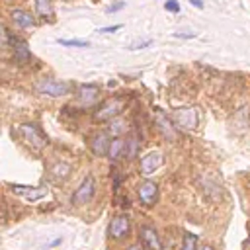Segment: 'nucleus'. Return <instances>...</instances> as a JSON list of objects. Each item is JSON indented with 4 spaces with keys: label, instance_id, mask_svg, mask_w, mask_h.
Masks as SVG:
<instances>
[{
    "label": "nucleus",
    "instance_id": "10",
    "mask_svg": "<svg viewBox=\"0 0 250 250\" xmlns=\"http://www.w3.org/2000/svg\"><path fill=\"white\" fill-rule=\"evenodd\" d=\"M162 152H158V150H152V152H148L146 156H143L141 158V172L145 174V176H150L160 164H162Z\"/></svg>",
    "mask_w": 250,
    "mask_h": 250
},
{
    "label": "nucleus",
    "instance_id": "7",
    "mask_svg": "<svg viewBox=\"0 0 250 250\" xmlns=\"http://www.w3.org/2000/svg\"><path fill=\"white\" fill-rule=\"evenodd\" d=\"M137 191H139L141 201H143L146 207L154 205V201H156V197H158V186H156V182H152V180H143V182L137 186Z\"/></svg>",
    "mask_w": 250,
    "mask_h": 250
},
{
    "label": "nucleus",
    "instance_id": "30",
    "mask_svg": "<svg viewBox=\"0 0 250 250\" xmlns=\"http://www.w3.org/2000/svg\"><path fill=\"white\" fill-rule=\"evenodd\" d=\"M199 250H213L211 246H203V248H199Z\"/></svg>",
    "mask_w": 250,
    "mask_h": 250
},
{
    "label": "nucleus",
    "instance_id": "11",
    "mask_svg": "<svg viewBox=\"0 0 250 250\" xmlns=\"http://www.w3.org/2000/svg\"><path fill=\"white\" fill-rule=\"evenodd\" d=\"M92 150H94V154H98V156H104V154H107L109 152V145H111V139H109V133H105V131H100V133H96L94 137H92Z\"/></svg>",
    "mask_w": 250,
    "mask_h": 250
},
{
    "label": "nucleus",
    "instance_id": "9",
    "mask_svg": "<svg viewBox=\"0 0 250 250\" xmlns=\"http://www.w3.org/2000/svg\"><path fill=\"white\" fill-rule=\"evenodd\" d=\"M154 121H156V125H158V129L162 131V135L168 139V141H176L178 139V133H176V129H174V125H172V119L164 113V111H154Z\"/></svg>",
    "mask_w": 250,
    "mask_h": 250
},
{
    "label": "nucleus",
    "instance_id": "20",
    "mask_svg": "<svg viewBox=\"0 0 250 250\" xmlns=\"http://www.w3.org/2000/svg\"><path fill=\"white\" fill-rule=\"evenodd\" d=\"M182 250H197V236L191 232H186L182 240Z\"/></svg>",
    "mask_w": 250,
    "mask_h": 250
},
{
    "label": "nucleus",
    "instance_id": "28",
    "mask_svg": "<svg viewBox=\"0 0 250 250\" xmlns=\"http://www.w3.org/2000/svg\"><path fill=\"white\" fill-rule=\"evenodd\" d=\"M127 250H146V248H145V244H133V246H129Z\"/></svg>",
    "mask_w": 250,
    "mask_h": 250
},
{
    "label": "nucleus",
    "instance_id": "17",
    "mask_svg": "<svg viewBox=\"0 0 250 250\" xmlns=\"http://www.w3.org/2000/svg\"><path fill=\"white\" fill-rule=\"evenodd\" d=\"M107 154H109L111 160H117L119 156H125V141L119 139V137L113 139L111 145H109V152H107Z\"/></svg>",
    "mask_w": 250,
    "mask_h": 250
},
{
    "label": "nucleus",
    "instance_id": "4",
    "mask_svg": "<svg viewBox=\"0 0 250 250\" xmlns=\"http://www.w3.org/2000/svg\"><path fill=\"white\" fill-rule=\"evenodd\" d=\"M178 127L182 129H195L197 125V111L193 107H178L172 111V117H170Z\"/></svg>",
    "mask_w": 250,
    "mask_h": 250
},
{
    "label": "nucleus",
    "instance_id": "26",
    "mask_svg": "<svg viewBox=\"0 0 250 250\" xmlns=\"http://www.w3.org/2000/svg\"><path fill=\"white\" fill-rule=\"evenodd\" d=\"M123 6H125V2H115L113 6H109V8H107V12H109V14H113V12H117V10H121Z\"/></svg>",
    "mask_w": 250,
    "mask_h": 250
},
{
    "label": "nucleus",
    "instance_id": "5",
    "mask_svg": "<svg viewBox=\"0 0 250 250\" xmlns=\"http://www.w3.org/2000/svg\"><path fill=\"white\" fill-rule=\"evenodd\" d=\"M20 137L31 146V148H35V150H39V148H43L45 146V137L41 135V131L37 129V125H21L20 127Z\"/></svg>",
    "mask_w": 250,
    "mask_h": 250
},
{
    "label": "nucleus",
    "instance_id": "14",
    "mask_svg": "<svg viewBox=\"0 0 250 250\" xmlns=\"http://www.w3.org/2000/svg\"><path fill=\"white\" fill-rule=\"evenodd\" d=\"M12 191L18 193V195H23L25 199H31V201H33V199H39V197H43V195H47V189L29 188V186H14Z\"/></svg>",
    "mask_w": 250,
    "mask_h": 250
},
{
    "label": "nucleus",
    "instance_id": "24",
    "mask_svg": "<svg viewBox=\"0 0 250 250\" xmlns=\"http://www.w3.org/2000/svg\"><path fill=\"white\" fill-rule=\"evenodd\" d=\"M166 10H172V12H180V4L176 0H168L166 2Z\"/></svg>",
    "mask_w": 250,
    "mask_h": 250
},
{
    "label": "nucleus",
    "instance_id": "27",
    "mask_svg": "<svg viewBox=\"0 0 250 250\" xmlns=\"http://www.w3.org/2000/svg\"><path fill=\"white\" fill-rule=\"evenodd\" d=\"M172 35H174V37H180V39H191V37H195L197 33L191 31V33H172Z\"/></svg>",
    "mask_w": 250,
    "mask_h": 250
},
{
    "label": "nucleus",
    "instance_id": "16",
    "mask_svg": "<svg viewBox=\"0 0 250 250\" xmlns=\"http://www.w3.org/2000/svg\"><path fill=\"white\" fill-rule=\"evenodd\" d=\"M12 20L20 25V27H33V23H35V20H33V16L31 14H27L25 10H12Z\"/></svg>",
    "mask_w": 250,
    "mask_h": 250
},
{
    "label": "nucleus",
    "instance_id": "8",
    "mask_svg": "<svg viewBox=\"0 0 250 250\" xmlns=\"http://www.w3.org/2000/svg\"><path fill=\"white\" fill-rule=\"evenodd\" d=\"M139 234H141V240H143L146 250H164L162 248V240H160L158 232L152 227H141Z\"/></svg>",
    "mask_w": 250,
    "mask_h": 250
},
{
    "label": "nucleus",
    "instance_id": "18",
    "mask_svg": "<svg viewBox=\"0 0 250 250\" xmlns=\"http://www.w3.org/2000/svg\"><path fill=\"white\" fill-rule=\"evenodd\" d=\"M68 172H70V166L59 162V164H55V166L51 168V178H53V180H64V178L68 176Z\"/></svg>",
    "mask_w": 250,
    "mask_h": 250
},
{
    "label": "nucleus",
    "instance_id": "12",
    "mask_svg": "<svg viewBox=\"0 0 250 250\" xmlns=\"http://www.w3.org/2000/svg\"><path fill=\"white\" fill-rule=\"evenodd\" d=\"M96 98H98V88H96V86H92V84H82V86L78 88V102H80L82 105L94 104Z\"/></svg>",
    "mask_w": 250,
    "mask_h": 250
},
{
    "label": "nucleus",
    "instance_id": "29",
    "mask_svg": "<svg viewBox=\"0 0 250 250\" xmlns=\"http://www.w3.org/2000/svg\"><path fill=\"white\" fill-rule=\"evenodd\" d=\"M189 4L195 6V8H203V2L201 0H189Z\"/></svg>",
    "mask_w": 250,
    "mask_h": 250
},
{
    "label": "nucleus",
    "instance_id": "23",
    "mask_svg": "<svg viewBox=\"0 0 250 250\" xmlns=\"http://www.w3.org/2000/svg\"><path fill=\"white\" fill-rule=\"evenodd\" d=\"M148 45H152V41H150V39L141 41V43H135V45H131L129 49H131V51H135V49H145V47H148Z\"/></svg>",
    "mask_w": 250,
    "mask_h": 250
},
{
    "label": "nucleus",
    "instance_id": "25",
    "mask_svg": "<svg viewBox=\"0 0 250 250\" xmlns=\"http://www.w3.org/2000/svg\"><path fill=\"white\" fill-rule=\"evenodd\" d=\"M121 25L119 23H115V25H109V27H102V29H98L100 33H113V31H117Z\"/></svg>",
    "mask_w": 250,
    "mask_h": 250
},
{
    "label": "nucleus",
    "instance_id": "22",
    "mask_svg": "<svg viewBox=\"0 0 250 250\" xmlns=\"http://www.w3.org/2000/svg\"><path fill=\"white\" fill-rule=\"evenodd\" d=\"M109 125H111V127H109V133H111V135H119V133H123V131H125V123H123V121L111 119V121H109Z\"/></svg>",
    "mask_w": 250,
    "mask_h": 250
},
{
    "label": "nucleus",
    "instance_id": "19",
    "mask_svg": "<svg viewBox=\"0 0 250 250\" xmlns=\"http://www.w3.org/2000/svg\"><path fill=\"white\" fill-rule=\"evenodd\" d=\"M35 10L43 18H53V6L51 0H35Z\"/></svg>",
    "mask_w": 250,
    "mask_h": 250
},
{
    "label": "nucleus",
    "instance_id": "2",
    "mask_svg": "<svg viewBox=\"0 0 250 250\" xmlns=\"http://www.w3.org/2000/svg\"><path fill=\"white\" fill-rule=\"evenodd\" d=\"M94 193H96V180H94V176L88 174L82 180V184L78 186V189L72 193V205H84V203H88L94 197Z\"/></svg>",
    "mask_w": 250,
    "mask_h": 250
},
{
    "label": "nucleus",
    "instance_id": "15",
    "mask_svg": "<svg viewBox=\"0 0 250 250\" xmlns=\"http://www.w3.org/2000/svg\"><path fill=\"white\" fill-rule=\"evenodd\" d=\"M139 148H141L139 135H137V133H131V135L125 139V156H127L129 160H133V158L139 154Z\"/></svg>",
    "mask_w": 250,
    "mask_h": 250
},
{
    "label": "nucleus",
    "instance_id": "21",
    "mask_svg": "<svg viewBox=\"0 0 250 250\" xmlns=\"http://www.w3.org/2000/svg\"><path fill=\"white\" fill-rule=\"evenodd\" d=\"M59 43L64 47H88V41L82 39H59Z\"/></svg>",
    "mask_w": 250,
    "mask_h": 250
},
{
    "label": "nucleus",
    "instance_id": "13",
    "mask_svg": "<svg viewBox=\"0 0 250 250\" xmlns=\"http://www.w3.org/2000/svg\"><path fill=\"white\" fill-rule=\"evenodd\" d=\"M10 41H12V49H14L16 59H18L20 62L29 61V49H27V43H25L23 39H20V37H10Z\"/></svg>",
    "mask_w": 250,
    "mask_h": 250
},
{
    "label": "nucleus",
    "instance_id": "6",
    "mask_svg": "<svg viewBox=\"0 0 250 250\" xmlns=\"http://www.w3.org/2000/svg\"><path fill=\"white\" fill-rule=\"evenodd\" d=\"M129 229H131L129 217L127 215H117V217L111 219V223L107 227V234L113 240H121V238H125L129 234Z\"/></svg>",
    "mask_w": 250,
    "mask_h": 250
},
{
    "label": "nucleus",
    "instance_id": "1",
    "mask_svg": "<svg viewBox=\"0 0 250 250\" xmlns=\"http://www.w3.org/2000/svg\"><path fill=\"white\" fill-rule=\"evenodd\" d=\"M123 109H125V98L113 96V98L105 100V102L96 109L94 119H96V121H111V119H115Z\"/></svg>",
    "mask_w": 250,
    "mask_h": 250
},
{
    "label": "nucleus",
    "instance_id": "31",
    "mask_svg": "<svg viewBox=\"0 0 250 250\" xmlns=\"http://www.w3.org/2000/svg\"><path fill=\"white\" fill-rule=\"evenodd\" d=\"M248 244H250V238H248Z\"/></svg>",
    "mask_w": 250,
    "mask_h": 250
},
{
    "label": "nucleus",
    "instance_id": "3",
    "mask_svg": "<svg viewBox=\"0 0 250 250\" xmlns=\"http://www.w3.org/2000/svg\"><path fill=\"white\" fill-rule=\"evenodd\" d=\"M37 92L39 94H47V96H53V98H59V96H64L68 94L70 86L66 82H59V80H53V78H43L35 84Z\"/></svg>",
    "mask_w": 250,
    "mask_h": 250
}]
</instances>
